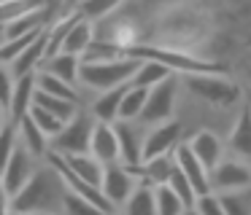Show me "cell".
<instances>
[{"mask_svg":"<svg viewBox=\"0 0 251 215\" xmlns=\"http://www.w3.org/2000/svg\"><path fill=\"white\" fill-rule=\"evenodd\" d=\"M146 91L149 89H138V86L127 84L125 94H122V102H119V116H116V121H138V116L143 110V102H146Z\"/></svg>","mask_w":251,"mask_h":215,"instance_id":"d4e9b609","label":"cell"},{"mask_svg":"<svg viewBox=\"0 0 251 215\" xmlns=\"http://www.w3.org/2000/svg\"><path fill=\"white\" fill-rule=\"evenodd\" d=\"M116 215H157L154 213V188L135 186V191L127 196V202L119 207Z\"/></svg>","mask_w":251,"mask_h":215,"instance_id":"7402d4cb","label":"cell"},{"mask_svg":"<svg viewBox=\"0 0 251 215\" xmlns=\"http://www.w3.org/2000/svg\"><path fill=\"white\" fill-rule=\"evenodd\" d=\"M135 67H138V59H130V57L111 59V62H81L78 64V84L84 89L100 94V91L127 84L130 75L135 73Z\"/></svg>","mask_w":251,"mask_h":215,"instance_id":"7a4b0ae2","label":"cell"},{"mask_svg":"<svg viewBox=\"0 0 251 215\" xmlns=\"http://www.w3.org/2000/svg\"><path fill=\"white\" fill-rule=\"evenodd\" d=\"M8 215H57V213H8Z\"/></svg>","mask_w":251,"mask_h":215,"instance_id":"60d3db41","label":"cell"},{"mask_svg":"<svg viewBox=\"0 0 251 215\" xmlns=\"http://www.w3.org/2000/svg\"><path fill=\"white\" fill-rule=\"evenodd\" d=\"M62 196H65V186L60 175L44 161L11 196L8 213H62Z\"/></svg>","mask_w":251,"mask_h":215,"instance_id":"6da1fadb","label":"cell"},{"mask_svg":"<svg viewBox=\"0 0 251 215\" xmlns=\"http://www.w3.org/2000/svg\"><path fill=\"white\" fill-rule=\"evenodd\" d=\"M186 145H189V150L195 153V159L200 161L205 170H213V167H216L219 161L224 159V145H222V140H219L213 132H208V129L197 132Z\"/></svg>","mask_w":251,"mask_h":215,"instance_id":"5bb4252c","label":"cell"},{"mask_svg":"<svg viewBox=\"0 0 251 215\" xmlns=\"http://www.w3.org/2000/svg\"><path fill=\"white\" fill-rule=\"evenodd\" d=\"M184 81H186V89L195 97L205 100L208 105L229 108L232 102L240 100L238 84H232V81L224 78V75H184Z\"/></svg>","mask_w":251,"mask_h":215,"instance_id":"5b68a950","label":"cell"},{"mask_svg":"<svg viewBox=\"0 0 251 215\" xmlns=\"http://www.w3.org/2000/svg\"><path fill=\"white\" fill-rule=\"evenodd\" d=\"M192 210H195L197 215H224L222 202H219L216 194H202V196H197L195 204H192Z\"/></svg>","mask_w":251,"mask_h":215,"instance_id":"e575fe53","label":"cell"},{"mask_svg":"<svg viewBox=\"0 0 251 215\" xmlns=\"http://www.w3.org/2000/svg\"><path fill=\"white\" fill-rule=\"evenodd\" d=\"M78 3H84V0H62V11H65V8H68V11H73Z\"/></svg>","mask_w":251,"mask_h":215,"instance_id":"f35d334b","label":"cell"},{"mask_svg":"<svg viewBox=\"0 0 251 215\" xmlns=\"http://www.w3.org/2000/svg\"><path fill=\"white\" fill-rule=\"evenodd\" d=\"M38 8H46L44 0H0V30L11 22H17L19 16L33 14Z\"/></svg>","mask_w":251,"mask_h":215,"instance_id":"4316f807","label":"cell"},{"mask_svg":"<svg viewBox=\"0 0 251 215\" xmlns=\"http://www.w3.org/2000/svg\"><path fill=\"white\" fill-rule=\"evenodd\" d=\"M33 94H35V73L14 78V91H11V100H8V108H6L8 121L17 124L27 116L30 105H33Z\"/></svg>","mask_w":251,"mask_h":215,"instance_id":"9a60e30c","label":"cell"},{"mask_svg":"<svg viewBox=\"0 0 251 215\" xmlns=\"http://www.w3.org/2000/svg\"><path fill=\"white\" fill-rule=\"evenodd\" d=\"M222 202L224 215H251V196L249 191H232V194H216Z\"/></svg>","mask_w":251,"mask_h":215,"instance_id":"1f68e13d","label":"cell"},{"mask_svg":"<svg viewBox=\"0 0 251 215\" xmlns=\"http://www.w3.org/2000/svg\"><path fill=\"white\" fill-rule=\"evenodd\" d=\"M127 84L116 86V89H108V91H100L98 97L92 100V108H89V116L100 124H114L116 116H119V102H122V94H125Z\"/></svg>","mask_w":251,"mask_h":215,"instance_id":"2e32d148","label":"cell"},{"mask_svg":"<svg viewBox=\"0 0 251 215\" xmlns=\"http://www.w3.org/2000/svg\"><path fill=\"white\" fill-rule=\"evenodd\" d=\"M165 186H168L170 191H173L176 196L181 199V204H184V207H192V204H195V199H197L195 188L189 186V180H186V177L181 175V170H178L176 164H173V170H170V175H168V183H165Z\"/></svg>","mask_w":251,"mask_h":215,"instance_id":"4dcf8cb0","label":"cell"},{"mask_svg":"<svg viewBox=\"0 0 251 215\" xmlns=\"http://www.w3.org/2000/svg\"><path fill=\"white\" fill-rule=\"evenodd\" d=\"M19 137H17V124L14 121H6L3 129H0V170L6 167V161L11 159L14 148H17Z\"/></svg>","mask_w":251,"mask_h":215,"instance_id":"d6a6232c","label":"cell"},{"mask_svg":"<svg viewBox=\"0 0 251 215\" xmlns=\"http://www.w3.org/2000/svg\"><path fill=\"white\" fill-rule=\"evenodd\" d=\"M11 91H14V75L8 73L6 64H0V108H8Z\"/></svg>","mask_w":251,"mask_h":215,"instance_id":"d590c367","label":"cell"},{"mask_svg":"<svg viewBox=\"0 0 251 215\" xmlns=\"http://www.w3.org/2000/svg\"><path fill=\"white\" fill-rule=\"evenodd\" d=\"M33 105L49 110L51 116H57L62 124H68V121H71V118L78 113V102L60 100V97H49V94H41V91H35V94H33Z\"/></svg>","mask_w":251,"mask_h":215,"instance_id":"cb8c5ba5","label":"cell"},{"mask_svg":"<svg viewBox=\"0 0 251 215\" xmlns=\"http://www.w3.org/2000/svg\"><path fill=\"white\" fill-rule=\"evenodd\" d=\"M170 75H173V73H170L165 64L141 62V59H138V67H135V73L130 75V81H127V84H130V86H138V89H151V86L162 84V81L170 78Z\"/></svg>","mask_w":251,"mask_h":215,"instance_id":"44dd1931","label":"cell"},{"mask_svg":"<svg viewBox=\"0 0 251 215\" xmlns=\"http://www.w3.org/2000/svg\"><path fill=\"white\" fill-rule=\"evenodd\" d=\"M78 64H81V59H78V57H71V54H62L60 51V54H54V57L44 59L38 70L54 75V78L62 81V84L73 86L78 81Z\"/></svg>","mask_w":251,"mask_h":215,"instance_id":"ac0fdd59","label":"cell"},{"mask_svg":"<svg viewBox=\"0 0 251 215\" xmlns=\"http://www.w3.org/2000/svg\"><path fill=\"white\" fill-rule=\"evenodd\" d=\"M122 3H125V0H84V3H78L73 11H76L81 19L92 22V19H103V16H108L111 11H116Z\"/></svg>","mask_w":251,"mask_h":215,"instance_id":"f1b7e54d","label":"cell"},{"mask_svg":"<svg viewBox=\"0 0 251 215\" xmlns=\"http://www.w3.org/2000/svg\"><path fill=\"white\" fill-rule=\"evenodd\" d=\"M89 156L98 159L103 167L119 161V145H116V134H114V127H111V124L95 121L92 137H89Z\"/></svg>","mask_w":251,"mask_h":215,"instance_id":"7c38bea8","label":"cell"},{"mask_svg":"<svg viewBox=\"0 0 251 215\" xmlns=\"http://www.w3.org/2000/svg\"><path fill=\"white\" fill-rule=\"evenodd\" d=\"M44 57H46V35H44V30H41L38 35H35V41L30 43L25 51H19L11 62H8V73H11L14 78H22V75L38 73Z\"/></svg>","mask_w":251,"mask_h":215,"instance_id":"4fadbf2b","label":"cell"},{"mask_svg":"<svg viewBox=\"0 0 251 215\" xmlns=\"http://www.w3.org/2000/svg\"><path fill=\"white\" fill-rule=\"evenodd\" d=\"M184 215H197V213H195L192 207H186V210H184Z\"/></svg>","mask_w":251,"mask_h":215,"instance_id":"b9f144b4","label":"cell"},{"mask_svg":"<svg viewBox=\"0 0 251 215\" xmlns=\"http://www.w3.org/2000/svg\"><path fill=\"white\" fill-rule=\"evenodd\" d=\"M114 134L119 145V164L125 167H141L143 153V127L138 121H114Z\"/></svg>","mask_w":251,"mask_h":215,"instance_id":"30bf717a","label":"cell"},{"mask_svg":"<svg viewBox=\"0 0 251 215\" xmlns=\"http://www.w3.org/2000/svg\"><path fill=\"white\" fill-rule=\"evenodd\" d=\"M170 156H173V164L181 170V175H184L186 180H189V186L195 188L197 196H202V194H211V186H208V170L195 159V153L189 150V145H186V143H178Z\"/></svg>","mask_w":251,"mask_h":215,"instance_id":"8fae6325","label":"cell"},{"mask_svg":"<svg viewBox=\"0 0 251 215\" xmlns=\"http://www.w3.org/2000/svg\"><path fill=\"white\" fill-rule=\"evenodd\" d=\"M0 43H3V32H0Z\"/></svg>","mask_w":251,"mask_h":215,"instance_id":"7bdbcfd3","label":"cell"},{"mask_svg":"<svg viewBox=\"0 0 251 215\" xmlns=\"http://www.w3.org/2000/svg\"><path fill=\"white\" fill-rule=\"evenodd\" d=\"M184 210L186 207L181 204V199L168 186L154 188V213L157 215H184Z\"/></svg>","mask_w":251,"mask_h":215,"instance_id":"83f0119b","label":"cell"},{"mask_svg":"<svg viewBox=\"0 0 251 215\" xmlns=\"http://www.w3.org/2000/svg\"><path fill=\"white\" fill-rule=\"evenodd\" d=\"M229 148L243 161L251 156V124H249V110L246 108L238 113V121H235L232 134H229Z\"/></svg>","mask_w":251,"mask_h":215,"instance_id":"603a6c76","label":"cell"},{"mask_svg":"<svg viewBox=\"0 0 251 215\" xmlns=\"http://www.w3.org/2000/svg\"><path fill=\"white\" fill-rule=\"evenodd\" d=\"M65 167L78 177V180L89 183V186L100 188V175H103V164L98 159H92L89 153H76V156H62Z\"/></svg>","mask_w":251,"mask_h":215,"instance_id":"ffe728a7","label":"cell"},{"mask_svg":"<svg viewBox=\"0 0 251 215\" xmlns=\"http://www.w3.org/2000/svg\"><path fill=\"white\" fill-rule=\"evenodd\" d=\"M35 91H41V94H49V97H60V100L78 102V94H76V89H73V86L57 81L54 75L44 73V70H38V73H35Z\"/></svg>","mask_w":251,"mask_h":215,"instance_id":"484cf974","label":"cell"},{"mask_svg":"<svg viewBox=\"0 0 251 215\" xmlns=\"http://www.w3.org/2000/svg\"><path fill=\"white\" fill-rule=\"evenodd\" d=\"M62 213L65 215H108L100 207H95V204L84 202V199L73 196V194H68V191H65V196H62Z\"/></svg>","mask_w":251,"mask_h":215,"instance_id":"836d02e7","label":"cell"},{"mask_svg":"<svg viewBox=\"0 0 251 215\" xmlns=\"http://www.w3.org/2000/svg\"><path fill=\"white\" fill-rule=\"evenodd\" d=\"M208 186L211 194H232V191H249L251 186V170L243 159L224 156L213 170H208Z\"/></svg>","mask_w":251,"mask_h":215,"instance_id":"8992f818","label":"cell"},{"mask_svg":"<svg viewBox=\"0 0 251 215\" xmlns=\"http://www.w3.org/2000/svg\"><path fill=\"white\" fill-rule=\"evenodd\" d=\"M8 121V116H6V108H0V129H3V124Z\"/></svg>","mask_w":251,"mask_h":215,"instance_id":"ab89813d","label":"cell"},{"mask_svg":"<svg viewBox=\"0 0 251 215\" xmlns=\"http://www.w3.org/2000/svg\"><path fill=\"white\" fill-rule=\"evenodd\" d=\"M181 143V124L178 121H162L157 127H149V132L143 134V153L141 159H154V156H170L176 150V145Z\"/></svg>","mask_w":251,"mask_h":215,"instance_id":"9c48e42d","label":"cell"},{"mask_svg":"<svg viewBox=\"0 0 251 215\" xmlns=\"http://www.w3.org/2000/svg\"><path fill=\"white\" fill-rule=\"evenodd\" d=\"M92 127H95V118L89 116V110H78L76 116L60 129V134L51 137V153H57V156L89 153Z\"/></svg>","mask_w":251,"mask_h":215,"instance_id":"277c9868","label":"cell"},{"mask_svg":"<svg viewBox=\"0 0 251 215\" xmlns=\"http://www.w3.org/2000/svg\"><path fill=\"white\" fill-rule=\"evenodd\" d=\"M135 186H141V183H138V177L132 175L125 164L114 161V164L103 167V175H100V194L108 199V204L116 210V213H119V207L127 202V196L135 191Z\"/></svg>","mask_w":251,"mask_h":215,"instance_id":"52a82bcc","label":"cell"},{"mask_svg":"<svg viewBox=\"0 0 251 215\" xmlns=\"http://www.w3.org/2000/svg\"><path fill=\"white\" fill-rule=\"evenodd\" d=\"M38 164H41V161L35 159V156H30L27 150H25L22 145L17 143V148H14L11 159H8L6 167L0 170V183H3V188H6L8 199H11L14 194H17L19 188H22L25 183L30 180V175L38 170Z\"/></svg>","mask_w":251,"mask_h":215,"instance_id":"ba28073f","label":"cell"},{"mask_svg":"<svg viewBox=\"0 0 251 215\" xmlns=\"http://www.w3.org/2000/svg\"><path fill=\"white\" fill-rule=\"evenodd\" d=\"M8 204H11V199H8L6 188H3V183H0V215H8Z\"/></svg>","mask_w":251,"mask_h":215,"instance_id":"74e56055","label":"cell"},{"mask_svg":"<svg viewBox=\"0 0 251 215\" xmlns=\"http://www.w3.org/2000/svg\"><path fill=\"white\" fill-rule=\"evenodd\" d=\"M44 5H46V14H49V22L62 16V0H44Z\"/></svg>","mask_w":251,"mask_h":215,"instance_id":"8d00e7d4","label":"cell"},{"mask_svg":"<svg viewBox=\"0 0 251 215\" xmlns=\"http://www.w3.org/2000/svg\"><path fill=\"white\" fill-rule=\"evenodd\" d=\"M176 94H178V75H170L162 84L151 86L146 91V102H143V110L138 116V124L141 127H157L162 121H170L176 108Z\"/></svg>","mask_w":251,"mask_h":215,"instance_id":"3957f363","label":"cell"},{"mask_svg":"<svg viewBox=\"0 0 251 215\" xmlns=\"http://www.w3.org/2000/svg\"><path fill=\"white\" fill-rule=\"evenodd\" d=\"M17 137H19V145H22L30 156H35L38 161L49 153V137H46L27 116H25L22 121H17Z\"/></svg>","mask_w":251,"mask_h":215,"instance_id":"e0dca14e","label":"cell"},{"mask_svg":"<svg viewBox=\"0 0 251 215\" xmlns=\"http://www.w3.org/2000/svg\"><path fill=\"white\" fill-rule=\"evenodd\" d=\"M92 41H95V27H92V22H87V19H81V16H78V19L73 22V27L68 30V35H65V41H62V48H60V51L81 59V54L87 51V46H89Z\"/></svg>","mask_w":251,"mask_h":215,"instance_id":"d6986e66","label":"cell"},{"mask_svg":"<svg viewBox=\"0 0 251 215\" xmlns=\"http://www.w3.org/2000/svg\"><path fill=\"white\" fill-rule=\"evenodd\" d=\"M27 118H30V121H33L35 127H38L49 140H51V137H57V134H60V129L65 127V124H62L57 116H51L49 110H44V108H38V105H30Z\"/></svg>","mask_w":251,"mask_h":215,"instance_id":"f546056e","label":"cell"}]
</instances>
